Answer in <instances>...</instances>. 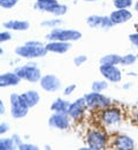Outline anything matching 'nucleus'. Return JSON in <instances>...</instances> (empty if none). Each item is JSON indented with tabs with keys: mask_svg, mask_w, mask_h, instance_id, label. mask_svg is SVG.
<instances>
[{
	"mask_svg": "<svg viewBox=\"0 0 138 150\" xmlns=\"http://www.w3.org/2000/svg\"><path fill=\"white\" fill-rule=\"evenodd\" d=\"M108 84L107 82L105 81H96L92 83V91H96V93H101L102 90L107 89Z\"/></svg>",
	"mask_w": 138,
	"mask_h": 150,
	"instance_id": "5701e85b",
	"label": "nucleus"
},
{
	"mask_svg": "<svg viewBox=\"0 0 138 150\" xmlns=\"http://www.w3.org/2000/svg\"><path fill=\"white\" fill-rule=\"evenodd\" d=\"M40 87L48 93H55L61 87V81L55 75L47 74L40 79Z\"/></svg>",
	"mask_w": 138,
	"mask_h": 150,
	"instance_id": "6e6552de",
	"label": "nucleus"
},
{
	"mask_svg": "<svg viewBox=\"0 0 138 150\" xmlns=\"http://www.w3.org/2000/svg\"><path fill=\"white\" fill-rule=\"evenodd\" d=\"M131 18H132V14H131L128 9H116V11H114V12L111 14V16H109V19L113 22V24L124 23V22L129 21Z\"/></svg>",
	"mask_w": 138,
	"mask_h": 150,
	"instance_id": "2eb2a0df",
	"label": "nucleus"
},
{
	"mask_svg": "<svg viewBox=\"0 0 138 150\" xmlns=\"http://www.w3.org/2000/svg\"><path fill=\"white\" fill-rule=\"evenodd\" d=\"M11 113L15 119H20L27 115L28 113V104L24 102L22 96L19 94H12L11 95Z\"/></svg>",
	"mask_w": 138,
	"mask_h": 150,
	"instance_id": "7ed1b4c3",
	"label": "nucleus"
},
{
	"mask_svg": "<svg viewBox=\"0 0 138 150\" xmlns=\"http://www.w3.org/2000/svg\"><path fill=\"white\" fill-rule=\"evenodd\" d=\"M36 8L61 16L67 13V6L58 4L57 0H37Z\"/></svg>",
	"mask_w": 138,
	"mask_h": 150,
	"instance_id": "20e7f679",
	"label": "nucleus"
},
{
	"mask_svg": "<svg viewBox=\"0 0 138 150\" xmlns=\"http://www.w3.org/2000/svg\"><path fill=\"white\" fill-rule=\"evenodd\" d=\"M81 37L82 34L77 30H62V29H54L46 36V38L50 40H61V42L78 40Z\"/></svg>",
	"mask_w": 138,
	"mask_h": 150,
	"instance_id": "39448f33",
	"label": "nucleus"
},
{
	"mask_svg": "<svg viewBox=\"0 0 138 150\" xmlns=\"http://www.w3.org/2000/svg\"><path fill=\"white\" fill-rule=\"evenodd\" d=\"M18 0H0V5L2 8H6V9H9L12 7H14L16 5Z\"/></svg>",
	"mask_w": 138,
	"mask_h": 150,
	"instance_id": "bb28decb",
	"label": "nucleus"
},
{
	"mask_svg": "<svg viewBox=\"0 0 138 150\" xmlns=\"http://www.w3.org/2000/svg\"><path fill=\"white\" fill-rule=\"evenodd\" d=\"M70 103L68 100H64V99H57L52 105H51V110L54 111V112L58 113H67L68 114V111H69V108H70Z\"/></svg>",
	"mask_w": 138,
	"mask_h": 150,
	"instance_id": "6ab92c4d",
	"label": "nucleus"
},
{
	"mask_svg": "<svg viewBox=\"0 0 138 150\" xmlns=\"http://www.w3.org/2000/svg\"><path fill=\"white\" fill-rule=\"evenodd\" d=\"M15 146V142L13 139H2L0 141V149L1 150H9L13 149Z\"/></svg>",
	"mask_w": 138,
	"mask_h": 150,
	"instance_id": "4be33fe9",
	"label": "nucleus"
},
{
	"mask_svg": "<svg viewBox=\"0 0 138 150\" xmlns=\"http://www.w3.org/2000/svg\"><path fill=\"white\" fill-rule=\"evenodd\" d=\"M13 140H14V142L16 143V146L21 144V139L19 137V135H14V136H13Z\"/></svg>",
	"mask_w": 138,
	"mask_h": 150,
	"instance_id": "72a5a7b5",
	"label": "nucleus"
},
{
	"mask_svg": "<svg viewBox=\"0 0 138 150\" xmlns=\"http://www.w3.org/2000/svg\"><path fill=\"white\" fill-rule=\"evenodd\" d=\"M89 149L100 150L106 147V135L100 131H91L88 134Z\"/></svg>",
	"mask_w": 138,
	"mask_h": 150,
	"instance_id": "0eeeda50",
	"label": "nucleus"
},
{
	"mask_svg": "<svg viewBox=\"0 0 138 150\" xmlns=\"http://www.w3.org/2000/svg\"><path fill=\"white\" fill-rule=\"evenodd\" d=\"M89 1H93V0H89Z\"/></svg>",
	"mask_w": 138,
	"mask_h": 150,
	"instance_id": "e433bc0d",
	"label": "nucleus"
},
{
	"mask_svg": "<svg viewBox=\"0 0 138 150\" xmlns=\"http://www.w3.org/2000/svg\"><path fill=\"white\" fill-rule=\"evenodd\" d=\"M114 146L116 149L120 150H131L135 148V142L131 137H129L127 135H121V136L116 137Z\"/></svg>",
	"mask_w": 138,
	"mask_h": 150,
	"instance_id": "dca6fc26",
	"label": "nucleus"
},
{
	"mask_svg": "<svg viewBox=\"0 0 138 150\" xmlns=\"http://www.w3.org/2000/svg\"><path fill=\"white\" fill-rule=\"evenodd\" d=\"M8 131V125L7 124H1V129H0V133L4 134L5 132Z\"/></svg>",
	"mask_w": 138,
	"mask_h": 150,
	"instance_id": "473e14b6",
	"label": "nucleus"
},
{
	"mask_svg": "<svg viewBox=\"0 0 138 150\" xmlns=\"http://www.w3.org/2000/svg\"><path fill=\"white\" fill-rule=\"evenodd\" d=\"M21 77L14 73H5L0 76V86L1 87H9V86H18Z\"/></svg>",
	"mask_w": 138,
	"mask_h": 150,
	"instance_id": "f3484780",
	"label": "nucleus"
},
{
	"mask_svg": "<svg viewBox=\"0 0 138 150\" xmlns=\"http://www.w3.org/2000/svg\"><path fill=\"white\" fill-rule=\"evenodd\" d=\"M85 106H88L85 98H79L76 102L71 103V105L69 108V111H68V115L70 118L75 119V120L78 119V118H81V115L83 114V112H84Z\"/></svg>",
	"mask_w": 138,
	"mask_h": 150,
	"instance_id": "9b49d317",
	"label": "nucleus"
},
{
	"mask_svg": "<svg viewBox=\"0 0 138 150\" xmlns=\"http://www.w3.org/2000/svg\"><path fill=\"white\" fill-rule=\"evenodd\" d=\"M48 125L52 128L57 129H66L69 127V119L67 117V113H58L55 112L53 115H51L48 120Z\"/></svg>",
	"mask_w": 138,
	"mask_h": 150,
	"instance_id": "9d476101",
	"label": "nucleus"
},
{
	"mask_svg": "<svg viewBox=\"0 0 138 150\" xmlns=\"http://www.w3.org/2000/svg\"><path fill=\"white\" fill-rule=\"evenodd\" d=\"M129 39H130V42H131L134 45H136V46L138 47V34L130 35V36H129Z\"/></svg>",
	"mask_w": 138,
	"mask_h": 150,
	"instance_id": "7c9ffc66",
	"label": "nucleus"
},
{
	"mask_svg": "<svg viewBox=\"0 0 138 150\" xmlns=\"http://www.w3.org/2000/svg\"><path fill=\"white\" fill-rule=\"evenodd\" d=\"M12 38L9 33H1L0 34V40L1 42H6V40H9Z\"/></svg>",
	"mask_w": 138,
	"mask_h": 150,
	"instance_id": "c756f323",
	"label": "nucleus"
},
{
	"mask_svg": "<svg viewBox=\"0 0 138 150\" xmlns=\"http://www.w3.org/2000/svg\"><path fill=\"white\" fill-rule=\"evenodd\" d=\"M136 119H137V121H138V112H137V114H136Z\"/></svg>",
	"mask_w": 138,
	"mask_h": 150,
	"instance_id": "c9c22d12",
	"label": "nucleus"
},
{
	"mask_svg": "<svg viewBox=\"0 0 138 150\" xmlns=\"http://www.w3.org/2000/svg\"><path fill=\"white\" fill-rule=\"evenodd\" d=\"M61 23H62V21L60 19H53V20L44 21V22L41 23V25H43V27H58Z\"/></svg>",
	"mask_w": 138,
	"mask_h": 150,
	"instance_id": "a878e982",
	"label": "nucleus"
},
{
	"mask_svg": "<svg viewBox=\"0 0 138 150\" xmlns=\"http://www.w3.org/2000/svg\"><path fill=\"white\" fill-rule=\"evenodd\" d=\"M21 96H22V98L24 99V102L28 104L29 108H32V106L37 105L40 99L39 94H38L36 90H28V91L23 93Z\"/></svg>",
	"mask_w": 138,
	"mask_h": 150,
	"instance_id": "a211bd4d",
	"label": "nucleus"
},
{
	"mask_svg": "<svg viewBox=\"0 0 138 150\" xmlns=\"http://www.w3.org/2000/svg\"><path fill=\"white\" fill-rule=\"evenodd\" d=\"M75 88H76V86H75V84H70L69 87H67V88H66V90H64V95H66V96L70 95L74 90H75Z\"/></svg>",
	"mask_w": 138,
	"mask_h": 150,
	"instance_id": "2f4dec72",
	"label": "nucleus"
},
{
	"mask_svg": "<svg viewBox=\"0 0 138 150\" xmlns=\"http://www.w3.org/2000/svg\"><path fill=\"white\" fill-rule=\"evenodd\" d=\"M101 119L104 121L105 125L107 126H113V125H118L121 120V114L118 109H111L107 111H104Z\"/></svg>",
	"mask_w": 138,
	"mask_h": 150,
	"instance_id": "ddd939ff",
	"label": "nucleus"
},
{
	"mask_svg": "<svg viewBox=\"0 0 138 150\" xmlns=\"http://www.w3.org/2000/svg\"><path fill=\"white\" fill-rule=\"evenodd\" d=\"M88 24L92 28H111L113 25V22L109 18L106 16H98V15H92L89 16L86 20Z\"/></svg>",
	"mask_w": 138,
	"mask_h": 150,
	"instance_id": "f8f14e48",
	"label": "nucleus"
},
{
	"mask_svg": "<svg viewBox=\"0 0 138 150\" xmlns=\"http://www.w3.org/2000/svg\"><path fill=\"white\" fill-rule=\"evenodd\" d=\"M136 60H137V57L136 56H134V54H125L124 57H122V59H121V65L129 66V65L135 64Z\"/></svg>",
	"mask_w": 138,
	"mask_h": 150,
	"instance_id": "b1692460",
	"label": "nucleus"
},
{
	"mask_svg": "<svg viewBox=\"0 0 138 150\" xmlns=\"http://www.w3.org/2000/svg\"><path fill=\"white\" fill-rule=\"evenodd\" d=\"M122 57L118 54H107L100 59V65H118L121 64Z\"/></svg>",
	"mask_w": 138,
	"mask_h": 150,
	"instance_id": "412c9836",
	"label": "nucleus"
},
{
	"mask_svg": "<svg viewBox=\"0 0 138 150\" xmlns=\"http://www.w3.org/2000/svg\"><path fill=\"white\" fill-rule=\"evenodd\" d=\"M15 73L19 75L21 79H24L31 83L40 81V79H41L40 69L37 67V65L35 62H29L24 66L18 67L15 69Z\"/></svg>",
	"mask_w": 138,
	"mask_h": 150,
	"instance_id": "f03ea898",
	"label": "nucleus"
},
{
	"mask_svg": "<svg viewBox=\"0 0 138 150\" xmlns=\"http://www.w3.org/2000/svg\"><path fill=\"white\" fill-rule=\"evenodd\" d=\"M100 73L106 80L114 83L120 82L122 79L121 71L116 67V65H100Z\"/></svg>",
	"mask_w": 138,
	"mask_h": 150,
	"instance_id": "1a4fd4ad",
	"label": "nucleus"
},
{
	"mask_svg": "<svg viewBox=\"0 0 138 150\" xmlns=\"http://www.w3.org/2000/svg\"><path fill=\"white\" fill-rule=\"evenodd\" d=\"M4 27H6L7 29H13V30H18V31H22V30H27L29 29V23L27 21H8L6 23H4Z\"/></svg>",
	"mask_w": 138,
	"mask_h": 150,
	"instance_id": "aec40b11",
	"label": "nucleus"
},
{
	"mask_svg": "<svg viewBox=\"0 0 138 150\" xmlns=\"http://www.w3.org/2000/svg\"><path fill=\"white\" fill-rule=\"evenodd\" d=\"M0 108H1L0 113H1V114H4V113H5V110H4V103H2V102H0Z\"/></svg>",
	"mask_w": 138,
	"mask_h": 150,
	"instance_id": "f704fd0d",
	"label": "nucleus"
},
{
	"mask_svg": "<svg viewBox=\"0 0 138 150\" xmlns=\"http://www.w3.org/2000/svg\"><path fill=\"white\" fill-rule=\"evenodd\" d=\"M137 59H138V56H137Z\"/></svg>",
	"mask_w": 138,
	"mask_h": 150,
	"instance_id": "4c0bfd02",
	"label": "nucleus"
},
{
	"mask_svg": "<svg viewBox=\"0 0 138 150\" xmlns=\"http://www.w3.org/2000/svg\"><path fill=\"white\" fill-rule=\"evenodd\" d=\"M46 45L40 42H27L24 45L16 47L15 53L23 58H38L46 54Z\"/></svg>",
	"mask_w": 138,
	"mask_h": 150,
	"instance_id": "f257e3e1",
	"label": "nucleus"
},
{
	"mask_svg": "<svg viewBox=\"0 0 138 150\" xmlns=\"http://www.w3.org/2000/svg\"><path fill=\"white\" fill-rule=\"evenodd\" d=\"M70 49V43L61 42V40H51L46 44V50L54 53H66Z\"/></svg>",
	"mask_w": 138,
	"mask_h": 150,
	"instance_id": "4468645a",
	"label": "nucleus"
},
{
	"mask_svg": "<svg viewBox=\"0 0 138 150\" xmlns=\"http://www.w3.org/2000/svg\"><path fill=\"white\" fill-rule=\"evenodd\" d=\"M86 60H88V57L84 56V54H79V56L75 57V59H74V64H75L76 66H81V65L84 64Z\"/></svg>",
	"mask_w": 138,
	"mask_h": 150,
	"instance_id": "cd10ccee",
	"label": "nucleus"
},
{
	"mask_svg": "<svg viewBox=\"0 0 138 150\" xmlns=\"http://www.w3.org/2000/svg\"><path fill=\"white\" fill-rule=\"evenodd\" d=\"M19 149L21 150H37L38 147L34 146V144H25V143H21L19 144Z\"/></svg>",
	"mask_w": 138,
	"mask_h": 150,
	"instance_id": "c85d7f7f",
	"label": "nucleus"
},
{
	"mask_svg": "<svg viewBox=\"0 0 138 150\" xmlns=\"http://www.w3.org/2000/svg\"><path fill=\"white\" fill-rule=\"evenodd\" d=\"M132 5V0H114V6L118 9H125Z\"/></svg>",
	"mask_w": 138,
	"mask_h": 150,
	"instance_id": "393cba45",
	"label": "nucleus"
},
{
	"mask_svg": "<svg viewBox=\"0 0 138 150\" xmlns=\"http://www.w3.org/2000/svg\"><path fill=\"white\" fill-rule=\"evenodd\" d=\"M84 98L86 100V105L92 109H104V108H107L111 105L109 98L102 96L100 93H96V91L85 95Z\"/></svg>",
	"mask_w": 138,
	"mask_h": 150,
	"instance_id": "423d86ee",
	"label": "nucleus"
}]
</instances>
